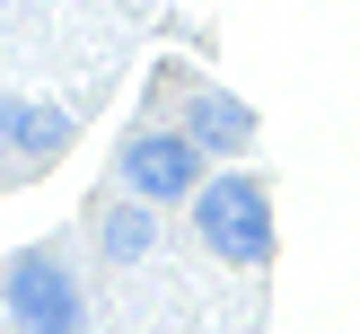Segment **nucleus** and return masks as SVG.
I'll list each match as a JSON object with an SVG mask.
<instances>
[{"instance_id": "423d86ee", "label": "nucleus", "mask_w": 360, "mask_h": 334, "mask_svg": "<svg viewBox=\"0 0 360 334\" xmlns=\"http://www.w3.org/2000/svg\"><path fill=\"white\" fill-rule=\"evenodd\" d=\"M150 211H158V203H141V193H132V203H115V211L97 220V246H105L115 264H141V255L158 246V220H150Z\"/></svg>"}, {"instance_id": "7ed1b4c3", "label": "nucleus", "mask_w": 360, "mask_h": 334, "mask_svg": "<svg viewBox=\"0 0 360 334\" xmlns=\"http://www.w3.org/2000/svg\"><path fill=\"white\" fill-rule=\"evenodd\" d=\"M123 167V193H141V203H193L202 193V141L193 132H132L115 150Z\"/></svg>"}, {"instance_id": "f03ea898", "label": "nucleus", "mask_w": 360, "mask_h": 334, "mask_svg": "<svg viewBox=\"0 0 360 334\" xmlns=\"http://www.w3.org/2000/svg\"><path fill=\"white\" fill-rule=\"evenodd\" d=\"M79 281H70V264L53 255V246H35V255H9V326L18 334H79Z\"/></svg>"}, {"instance_id": "20e7f679", "label": "nucleus", "mask_w": 360, "mask_h": 334, "mask_svg": "<svg viewBox=\"0 0 360 334\" xmlns=\"http://www.w3.org/2000/svg\"><path fill=\"white\" fill-rule=\"evenodd\" d=\"M0 141H9L18 158L44 167V158L70 150V115H62V105H0Z\"/></svg>"}, {"instance_id": "39448f33", "label": "nucleus", "mask_w": 360, "mask_h": 334, "mask_svg": "<svg viewBox=\"0 0 360 334\" xmlns=\"http://www.w3.org/2000/svg\"><path fill=\"white\" fill-rule=\"evenodd\" d=\"M185 132L202 141V150H246V141H255V115H246L238 97H220V88H193V105H185Z\"/></svg>"}, {"instance_id": "f257e3e1", "label": "nucleus", "mask_w": 360, "mask_h": 334, "mask_svg": "<svg viewBox=\"0 0 360 334\" xmlns=\"http://www.w3.org/2000/svg\"><path fill=\"white\" fill-rule=\"evenodd\" d=\"M193 229L220 264H264L273 255V193L255 176H202L193 193Z\"/></svg>"}]
</instances>
